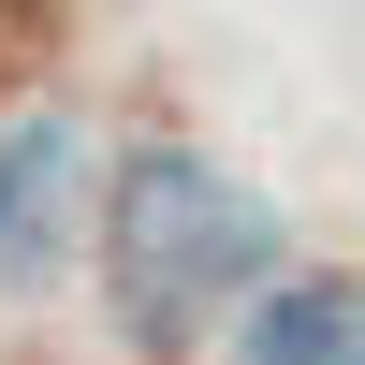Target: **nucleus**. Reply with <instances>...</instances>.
Returning a JSON list of instances; mask_svg holds the SVG:
<instances>
[{"label":"nucleus","mask_w":365,"mask_h":365,"mask_svg":"<svg viewBox=\"0 0 365 365\" xmlns=\"http://www.w3.org/2000/svg\"><path fill=\"white\" fill-rule=\"evenodd\" d=\"M263 278H278V205L249 175L190 161V146H132L103 175V292L146 351H175L205 307H234Z\"/></svg>","instance_id":"1"},{"label":"nucleus","mask_w":365,"mask_h":365,"mask_svg":"<svg viewBox=\"0 0 365 365\" xmlns=\"http://www.w3.org/2000/svg\"><path fill=\"white\" fill-rule=\"evenodd\" d=\"M88 132L73 117H15L0 132V278L15 292H44L58 263H73V234H88Z\"/></svg>","instance_id":"2"},{"label":"nucleus","mask_w":365,"mask_h":365,"mask_svg":"<svg viewBox=\"0 0 365 365\" xmlns=\"http://www.w3.org/2000/svg\"><path fill=\"white\" fill-rule=\"evenodd\" d=\"M234 365H365V322H351V278H278L249 307Z\"/></svg>","instance_id":"3"},{"label":"nucleus","mask_w":365,"mask_h":365,"mask_svg":"<svg viewBox=\"0 0 365 365\" xmlns=\"http://www.w3.org/2000/svg\"><path fill=\"white\" fill-rule=\"evenodd\" d=\"M58 15H73V0H0V103H15L29 73H44V44H58Z\"/></svg>","instance_id":"4"}]
</instances>
